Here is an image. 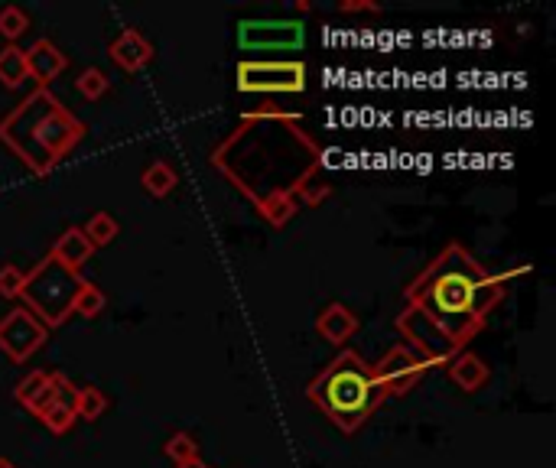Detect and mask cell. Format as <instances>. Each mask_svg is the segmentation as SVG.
<instances>
[{
    "instance_id": "obj_16",
    "label": "cell",
    "mask_w": 556,
    "mask_h": 468,
    "mask_svg": "<svg viewBox=\"0 0 556 468\" xmlns=\"http://www.w3.org/2000/svg\"><path fill=\"white\" fill-rule=\"evenodd\" d=\"M108 410V397L101 394L98 387H79V394H75V420H88L95 423L101 413Z\"/></svg>"
},
{
    "instance_id": "obj_24",
    "label": "cell",
    "mask_w": 556,
    "mask_h": 468,
    "mask_svg": "<svg viewBox=\"0 0 556 468\" xmlns=\"http://www.w3.org/2000/svg\"><path fill=\"white\" fill-rule=\"evenodd\" d=\"M27 30H30V17L20 7H4V10H0V36H7L10 43H14V39H20Z\"/></svg>"
},
{
    "instance_id": "obj_23",
    "label": "cell",
    "mask_w": 556,
    "mask_h": 468,
    "mask_svg": "<svg viewBox=\"0 0 556 468\" xmlns=\"http://www.w3.org/2000/svg\"><path fill=\"white\" fill-rule=\"evenodd\" d=\"M329 192H332L329 179L322 176V169H316V173H313V176H306V179H303V186L296 189V199H300L303 205H319L322 199H329Z\"/></svg>"
},
{
    "instance_id": "obj_19",
    "label": "cell",
    "mask_w": 556,
    "mask_h": 468,
    "mask_svg": "<svg viewBox=\"0 0 556 468\" xmlns=\"http://www.w3.org/2000/svg\"><path fill=\"white\" fill-rule=\"evenodd\" d=\"M144 189L150 195H157V199H163V195H170L176 189V173H173V166H166L163 160L157 163H150L144 169Z\"/></svg>"
},
{
    "instance_id": "obj_10",
    "label": "cell",
    "mask_w": 556,
    "mask_h": 468,
    "mask_svg": "<svg viewBox=\"0 0 556 468\" xmlns=\"http://www.w3.org/2000/svg\"><path fill=\"white\" fill-rule=\"evenodd\" d=\"M75 394H79V387H75L66 374L56 377V390L53 397H49V403L43 407L40 420L46 423L49 433H69L72 423H75Z\"/></svg>"
},
{
    "instance_id": "obj_28",
    "label": "cell",
    "mask_w": 556,
    "mask_h": 468,
    "mask_svg": "<svg viewBox=\"0 0 556 468\" xmlns=\"http://www.w3.org/2000/svg\"><path fill=\"white\" fill-rule=\"evenodd\" d=\"M176 468H209V465H205L202 459H192V462H183V465H176Z\"/></svg>"
},
{
    "instance_id": "obj_12",
    "label": "cell",
    "mask_w": 556,
    "mask_h": 468,
    "mask_svg": "<svg viewBox=\"0 0 556 468\" xmlns=\"http://www.w3.org/2000/svg\"><path fill=\"white\" fill-rule=\"evenodd\" d=\"M446 374L459 390H465V394H475V390H482L488 384V364L478 355H472V351L452 355L446 361Z\"/></svg>"
},
{
    "instance_id": "obj_20",
    "label": "cell",
    "mask_w": 556,
    "mask_h": 468,
    "mask_svg": "<svg viewBox=\"0 0 556 468\" xmlns=\"http://www.w3.org/2000/svg\"><path fill=\"white\" fill-rule=\"evenodd\" d=\"M49 377H53V371H33V374H27V377H23V381L17 384L14 394H17V400H20L30 413H33L36 403H40V397L46 394Z\"/></svg>"
},
{
    "instance_id": "obj_14",
    "label": "cell",
    "mask_w": 556,
    "mask_h": 468,
    "mask_svg": "<svg viewBox=\"0 0 556 468\" xmlns=\"http://www.w3.org/2000/svg\"><path fill=\"white\" fill-rule=\"evenodd\" d=\"M111 59L121 65L124 72H140L144 65L153 59V46L147 36H140L137 30H124L118 39L111 43Z\"/></svg>"
},
{
    "instance_id": "obj_18",
    "label": "cell",
    "mask_w": 556,
    "mask_h": 468,
    "mask_svg": "<svg viewBox=\"0 0 556 468\" xmlns=\"http://www.w3.org/2000/svg\"><path fill=\"white\" fill-rule=\"evenodd\" d=\"M82 231H85V238H88V244H92V247H105V244H111L114 238H118L121 225L108 212H95L92 218H88V225Z\"/></svg>"
},
{
    "instance_id": "obj_15",
    "label": "cell",
    "mask_w": 556,
    "mask_h": 468,
    "mask_svg": "<svg viewBox=\"0 0 556 468\" xmlns=\"http://www.w3.org/2000/svg\"><path fill=\"white\" fill-rule=\"evenodd\" d=\"M92 254H95V247L88 244V238H85V231L82 228H66L56 238V244H53V251H49V257L53 260H59L62 267H69L72 273H79L88 260H92Z\"/></svg>"
},
{
    "instance_id": "obj_25",
    "label": "cell",
    "mask_w": 556,
    "mask_h": 468,
    "mask_svg": "<svg viewBox=\"0 0 556 468\" xmlns=\"http://www.w3.org/2000/svg\"><path fill=\"white\" fill-rule=\"evenodd\" d=\"M108 75L101 72V69H85L82 75H79V82H75V88H79V95H85L88 101H98L101 95H105L108 91Z\"/></svg>"
},
{
    "instance_id": "obj_5",
    "label": "cell",
    "mask_w": 556,
    "mask_h": 468,
    "mask_svg": "<svg viewBox=\"0 0 556 468\" xmlns=\"http://www.w3.org/2000/svg\"><path fill=\"white\" fill-rule=\"evenodd\" d=\"M82 283L85 280L79 273H72L69 267H62L59 260L46 254L40 264L27 273L20 296L27 299V309L33 316L49 329V325H62L72 316V303H75V296H79Z\"/></svg>"
},
{
    "instance_id": "obj_27",
    "label": "cell",
    "mask_w": 556,
    "mask_h": 468,
    "mask_svg": "<svg viewBox=\"0 0 556 468\" xmlns=\"http://www.w3.org/2000/svg\"><path fill=\"white\" fill-rule=\"evenodd\" d=\"M339 10H342V13H358V10H378V4H352V0H348V4H339Z\"/></svg>"
},
{
    "instance_id": "obj_13",
    "label": "cell",
    "mask_w": 556,
    "mask_h": 468,
    "mask_svg": "<svg viewBox=\"0 0 556 468\" xmlns=\"http://www.w3.org/2000/svg\"><path fill=\"white\" fill-rule=\"evenodd\" d=\"M316 332L332 345H345L358 332V316L342 303H329L316 316Z\"/></svg>"
},
{
    "instance_id": "obj_3",
    "label": "cell",
    "mask_w": 556,
    "mask_h": 468,
    "mask_svg": "<svg viewBox=\"0 0 556 468\" xmlns=\"http://www.w3.org/2000/svg\"><path fill=\"white\" fill-rule=\"evenodd\" d=\"M85 137V124L69 108H62L49 88H33L4 121L0 143L10 147L33 173L56 169L62 156H69Z\"/></svg>"
},
{
    "instance_id": "obj_26",
    "label": "cell",
    "mask_w": 556,
    "mask_h": 468,
    "mask_svg": "<svg viewBox=\"0 0 556 468\" xmlns=\"http://www.w3.org/2000/svg\"><path fill=\"white\" fill-rule=\"evenodd\" d=\"M23 280H27V273H23L20 267L14 264H7V267H0V296H20L23 290Z\"/></svg>"
},
{
    "instance_id": "obj_1",
    "label": "cell",
    "mask_w": 556,
    "mask_h": 468,
    "mask_svg": "<svg viewBox=\"0 0 556 468\" xmlns=\"http://www.w3.org/2000/svg\"><path fill=\"white\" fill-rule=\"evenodd\" d=\"M504 290L508 277H491L462 244H449L407 286L397 329L426 364H446L478 335Z\"/></svg>"
},
{
    "instance_id": "obj_21",
    "label": "cell",
    "mask_w": 556,
    "mask_h": 468,
    "mask_svg": "<svg viewBox=\"0 0 556 468\" xmlns=\"http://www.w3.org/2000/svg\"><path fill=\"white\" fill-rule=\"evenodd\" d=\"M105 303H108V296L101 293V286L82 283V290H79V296H75V303H72V312H79V316H85V319H95V316L105 312Z\"/></svg>"
},
{
    "instance_id": "obj_17",
    "label": "cell",
    "mask_w": 556,
    "mask_h": 468,
    "mask_svg": "<svg viewBox=\"0 0 556 468\" xmlns=\"http://www.w3.org/2000/svg\"><path fill=\"white\" fill-rule=\"evenodd\" d=\"M27 59H23V49L10 46L0 52V82H4L7 88H17L27 82Z\"/></svg>"
},
{
    "instance_id": "obj_29",
    "label": "cell",
    "mask_w": 556,
    "mask_h": 468,
    "mask_svg": "<svg viewBox=\"0 0 556 468\" xmlns=\"http://www.w3.org/2000/svg\"><path fill=\"white\" fill-rule=\"evenodd\" d=\"M0 468H17V465L10 462V459H0Z\"/></svg>"
},
{
    "instance_id": "obj_9",
    "label": "cell",
    "mask_w": 556,
    "mask_h": 468,
    "mask_svg": "<svg viewBox=\"0 0 556 468\" xmlns=\"http://www.w3.org/2000/svg\"><path fill=\"white\" fill-rule=\"evenodd\" d=\"M306 30L300 20H241V49H300Z\"/></svg>"
},
{
    "instance_id": "obj_7",
    "label": "cell",
    "mask_w": 556,
    "mask_h": 468,
    "mask_svg": "<svg viewBox=\"0 0 556 468\" xmlns=\"http://www.w3.org/2000/svg\"><path fill=\"white\" fill-rule=\"evenodd\" d=\"M43 345H46V325L30 309H10L0 319V351L10 361L17 364L30 361Z\"/></svg>"
},
{
    "instance_id": "obj_6",
    "label": "cell",
    "mask_w": 556,
    "mask_h": 468,
    "mask_svg": "<svg viewBox=\"0 0 556 468\" xmlns=\"http://www.w3.org/2000/svg\"><path fill=\"white\" fill-rule=\"evenodd\" d=\"M238 91L248 95H296L306 88L303 62H238Z\"/></svg>"
},
{
    "instance_id": "obj_11",
    "label": "cell",
    "mask_w": 556,
    "mask_h": 468,
    "mask_svg": "<svg viewBox=\"0 0 556 468\" xmlns=\"http://www.w3.org/2000/svg\"><path fill=\"white\" fill-rule=\"evenodd\" d=\"M23 59H27V75L36 78L40 88L56 82L69 65V59L62 56V49L56 43H49V39H36L30 49H23Z\"/></svg>"
},
{
    "instance_id": "obj_22",
    "label": "cell",
    "mask_w": 556,
    "mask_h": 468,
    "mask_svg": "<svg viewBox=\"0 0 556 468\" xmlns=\"http://www.w3.org/2000/svg\"><path fill=\"white\" fill-rule=\"evenodd\" d=\"M163 452H166V459H173L176 465H183V462L199 459V442L192 439L189 433H183V429H179V433H173L170 439H166Z\"/></svg>"
},
{
    "instance_id": "obj_4",
    "label": "cell",
    "mask_w": 556,
    "mask_h": 468,
    "mask_svg": "<svg viewBox=\"0 0 556 468\" xmlns=\"http://www.w3.org/2000/svg\"><path fill=\"white\" fill-rule=\"evenodd\" d=\"M306 397L313 400L342 433H355V429L387 400L374 368L352 348L339 351V355L313 377V384L306 387Z\"/></svg>"
},
{
    "instance_id": "obj_2",
    "label": "cell",
    "mask_w": 556,
    "mask_h": 468,
    "mask_svg": "<svg viewBox=\"0 0 556 468\" xmlns=\"http://www.w3.org/2000/svg\"><path fill=\"white\" fill-rule=\"evenodd\" d=\"M212 166L251 199L274 228L296 215V189L322 169V147L306 134L300 117L254 111L215 147Z\"/></svg>"
},
{
    "instance_id": "obj_8",
    "label": "cell",
    "mask_w": 556,
    "mask_h": 468,
    "mask_svg": "<svg viewBox=\"0 0 556 468\" xmlns=\"http://www.w3.org/2000/svg\"><path fill=\"white\" fill-rule=\"evenodd\" d=\"M430 371V364H426L417 351L407 348V345H394L387 355L378 361V384L384 390V397H407L413 387L420 384V377Z\"/></svg>"
}]
</instances>
